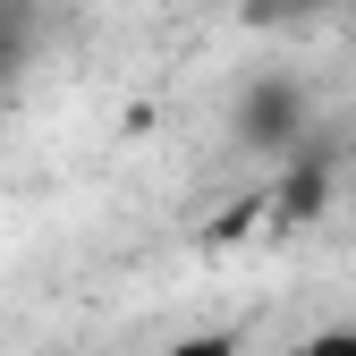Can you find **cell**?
I'll list each match as a JSON object with an SVG mask.
<instances>
[{"label": "cell", "mask_w": 356, "mask_h": 356, "mask_svg": "<svg viewBox=\"0 0 356 356\" xmlns=\"http://www.w3.org/2000/svg\"><path fill=\"white\" fill-rule=\"evenodd\" d=\"M238 127H246V145H297V127H305V94H297L289 76H263V85H246Z\"/></svg>", "instance_id": "1"}, {"label": "cell", "mask_w": 356, "mask_h": 356, "mask_svg": "<svg viewBox=\"0 0 356 356\" xmlns=\"http://www.w3.org/2000/svg\"><path fill=\"white\" fill-rule=\"evenodd\" d=\"M161 356H238V331H187V339H170Z\"/></svg>", "instance_id": "2"}, {"label": "cell", "mask_w": 356, "mask_h": 356, "mask_svg": "<svg viewBox=\"0 0 356 356\" xmlns=\"http://www.w3.org/2000/svg\"><path fill=\"white\" fill-rule=\"evenodd\" d=\"M297 356H356V331H314Z\"/></svg>", "instance_id": "3"}]
</instances>
